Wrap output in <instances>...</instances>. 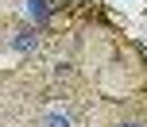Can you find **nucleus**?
Masks as SVG:
<instances>
[{
  "label": "nucleus",
  "instance_id": "f03ea898",
  "mask_svg": "<svg viewBox=\"0 0 147 127\" xmlns=\"http://www.w3.org/2000/svg\"><path fill=\"white\" fill-rule=\"evenodd\" d=\"M35 46H39V35H35L31 27H23V31L12 35V50H16V54H31Z\"/></svg>",
  "mask_w": 147,
  "mask_h": 127
},
{
  "label": "nucleus",
  "instance_id": "7ed1b4c3",
  "mask_svg": "<svg viewBox=\"0 0 147 127\" xmlns=\"http://www.w3.org/2000/svg\"><path fill=\"white\" fill-rule=\"evenodd\" d=\"M43 127H74V123H70V116L62 112V108H51V112L43 116Z\"/></svg>",
  "mask_w": 147,
  "mask_h": 127
},
{
  "label": "nucleus",
  "instance_id": "20e7f679",
  "mask_svg": "<svg viewBox=\"0 0 147 127\" xmlns=\"http://www.w3.org/2000/svg\"><path fill=\"white\" fill-rule=\"evenodd\" d=\"M120 127H143V123H120Z\"/></svg>",
  "mask_w": 147,
  "mask_h": 127
},
{
  "label": "nucleus",
  "instance_id": "f257e3e1",
  "mask_svg": "<svg viewBox=\"0 0 147 127\" xmlns=\"http://www.w3.org/2000/svg\"><path fill=\"white\" fill-rule=\"evenodd\" d=\"M51 12H54V0H23V15H27L31 23L51 19Z\"/></svg>",
  "mask_w": 147,
  "mask_h": 127
}]
</instances>
